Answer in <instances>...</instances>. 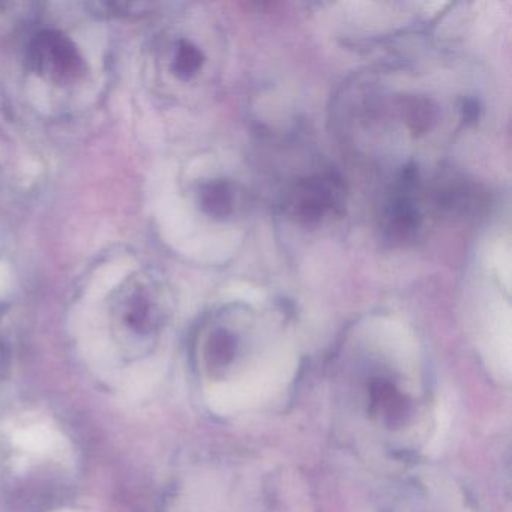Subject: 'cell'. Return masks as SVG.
Wrapping results in <instances>:
<instances>
[{"label":"cell","instance_id":"obj_6","mask_svg":"<svg viewBox=\"0 0 512 512\" xmlns=\"http://www.w3.org/2000/svg\"><path fill=\"white\" fill-rule=\"evenodd\" d=\"M407 125L413 133H425L430 130L431 124L436 119V110L430 101L424 98H413L407 103Z\"/></svg>","mask_w":512,"mask_h":512},{"label":"cell","instance_id":"obj_4","mask_svg":"<svg viewBox=\"0 0 512 512\" xmlns=\"http://www.w3.org/2000/svg\"><path fill=\"white\" fill-rule=\"evenodd\" d=\"M200 205L211 217H227L233 208V196L229 184L223 181L206 184L200 191Z\"/></svg>","mask_w":512,"mask_h":512},{"label":"cell","instance_id":"obj_7","mask_svg":"<svg viewBox=\"0 0 512 512\" xmlns=\"http://www.w3.org/2000/svg\"><path fill=\"white\" fill-rule=\"evenodd\" d=\"M476 115H478V107H476L475 101H466L463 106V118L473 121L476 119Z\"/></svg>","mask_w":512,"mask_h":512},{"label":"cell","instance_id":"obj_1","mask_svg":"<svg viewBox=\"0 0 512 512\" xmlns=\"http://www.w3.org/2000/svg\"><path fill=\"white\" fill-rule=\"evenodd\" d=\"M29 64L40 76L53 82H68L83 71L82 56L70 38L61 32H40L29 46Z\"/></svg>","mask_w":512,"mask_h":512},{"label":"cell","instance_id":"obj_2","mask_svg":"<svg viewBox=\"0 0 512 512\" xmlns=\"http://www.w3.org/2000/svg\"><path fill=\"white\" fill-rule=\"evenodd\" d=\"M340 184L332 176H316L296 185L293 193V211L307 223L319 221L326 212L335 208Z\"/></svg>","mask_w":512,"mask_h":512},{"label":"cell","instance_id":"obj_3","mask_svg":"<svg viewBox=\"0 0 512 512\" xmlns=\"http://www.w3.org/2000/svg\"><path fill=\"white\" fill-rule=\"evenodd\" d=\"M419 226L418 209L407 194H400L392 200L388 211V230L392 239L406 241L415 235Z\"/></svg>","mask_w":512,"mask_h":512},{"label":"cell","instance_id":"obj_5","mask_svg":"<svg viewBox=\"0 0 512 512\" xmlns=\"http://www.w3.org/2000/svg\"><path fill=\"white\" fill-rule=\"evenodd\" d=\"M203 64V55L196 46L191 43L179 44L176 50L175 61H173V73L181 80H190L199 73Z\"/></svg>","mask_w":512,"mask_h":512}]
</instances>
